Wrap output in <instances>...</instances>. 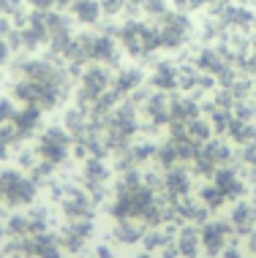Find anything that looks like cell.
<instances>
[{"label":"cell","mask_w":256,"mask_h":258,"mask_svg":"<svg viewBox=\"0 0 256 258\" xmlns=\"http://www.w3.org/2000/svg\"><path fill=\"white\" fill-rule=\"evenodd\" d=\"M112 87V79H109V74H107V68H101V66H93V68H87L85 74H82V101H98L107 90Z\"/></svg>","instance_id":"5"},{"label":"cell","mask_w":256,"mask_h":258,"mask_svg":"<svg viewBox=\"0 0 256 258\" xmlns=\"http://www.w3.org/2000/svg\"><path fill=\"white\" fill-rule=\"evenodd\" d=\"M234 220H240L245 226L248 220H251V212H248V207H240V212H234Z\"/></svg>","instance_id":"20"},{"label":"cell","mask_w":256,"mask_h":258,"mask_svg":"<svg viewBox=\"0 0 256 258\" xmlns=\"http://www.w3.org/2000/svg\"><path fill=\"white\" fill-rule=\"evenodd\" d=\"M90 60L115 62L117 60V44L109 36H93V52H90Z\"/></svg>","instance_id":"9"},{"label":"cell","mask_w":256,"mask_h":258,"mask_svg":"<svg viewBox=\"0 0 256 258\" xmlns=\"http://www.w3.org/2000/svg\"><path fill=\"white\" fill-rule=\"evenodd\" d=\"M68 144H71V139H68V134L63 128H49L44 136H41L38 152H41V158H44L46 163H60V160L66 158V152H68Z\"/></svg>","instance_id":"4"},{"label":"cell","mask_w":256,"mask_h":258,"mask_svg":"<svg viewBox=\"0 0 256 258\" xmlns=\"http://www.w3.org/2000/svg\"><path fill=\"white\" fill-rule=\"evenodd\" d=\"M218 22L226 27H237V30H248L256 25V17L251 9H243V6H224L218 14Z\"/></svg>","instance_id":"6"},{"label":"cell","mask_w":256,"mask_h":258,"mask_svg":"<svg viewBox=\"0 0 256 258\" xmlns=\"http://www.w3.org/2000/svg\"><path fill=\"white\" fill-rule=\"evenodd\" d=\"M169 106H172V101H167L164 95H153L147 101V114L156 122H164V120H169Z\"/></svg>","instance_id":"12"},{"label":"cell","mask_w":256,"mask_h":258,"mask_svg":"<svg viewBox=\"0 0 256 258\" xmlns=\"http://www.w3.org/2000/svg\"><path fill=\"white\" fill-rule=\"evenodd\" d=\"M9 54H11V44L6 41V36H0V66L9 62Z\"/></svg>","instance_id":"19"},{"label":"cell","mask_w":256,"mask_h":258,"mask_svg":"<svg viewBox=\"0 0 256 258\" xmlns=\"http://www.w3.org/2000/svg\"><path fill=\"white\" fill-rule=\"evenodd\" d=\"M196 245H199V236L196 234H191V231H185L183 236H180V250H183V255H193L196 253Z\"/></svg>","instance_id":"14"},{"label":"cell","mask_w":256,"mask_h":258,"mask_svg":"<svg viewBox=\"0 0 256 258\" xmlns=\"http://www.w3.org/2000/svg\"><path fill=\"white\" fill-rule=\"evenodd\" d=\"M216 187L224 193L226 199H232V196H237V193H240V179L234 177L232 171H218L216 174Z\"/></svg>","instance_id":"11"},{"label":"cell","mask_w":256,"mask_h":258,"mask_svg":"<svg viewBox=\"0 0 256 258\" xmlns=\"http://www.w3.org/2000/svg\"><path fill=\"white\" fill-rule=\"evenodd\" d=\"M175 185V190H185V185H188V177H185V174H180V171H175L169 177V187Z\"/></svg>","instance_id":"18"},{"label":"cell","mask_w":256,"mask_h":258,"mask_svg":"<svg viewBox=\"0 0 256 258\" xmlns=\"http://www.w3.org/2000/svg\"><path fill=\"white\" fill-rule=\"evenodd\" d=\"M191 33H193V25L185 11H177V14L167 11L158 22V36H161L164 49H180L191 38Z\"/></svg>","instance_id":"2"},{"label":"cell","mask_w":256,"mask_h":258,"mask_svg":"<svg viewBox=\"0 0 256 258\" xmlns=\"http://www.w3.org/2000/svg\"><path fill=\"white\" fill-rule=\"evenodd\" d=\"M150 82H153V87L161 90V93H167V90H175V87H180V68L172 66L169 60L158 62L156 71H153V76H150Z\"/></svg>","instance_id":"7"},{"label":"cell","mask_w":256,"mask_h":258,"mask_svg":"<svg viewBox=\"0 0 256 258\" xmlns=\"http://www.w3.org/2000/svg\"><path fill=\"white\" fill-rule=\"evenodd\" d=\"M224 199H226V196H224V193L218 190L216 185H213V187H207V190H204V201H207V204H210V207H218V204H221V201H224Z\"/></svg>","instance_id":"15"},{"label":"cell","mask_w":256,"mask_h":258,"mask_svg":"<svg viewBox=\"0 0 256 258\" xmlns=\"http://www.w3.org/2000/svg\"><path fill=\"white\" fill-rule=\"evenodd\" d=\"M224 236H226V228L224 226H207L202 231V242L207 245V250H221V245H224Z\"/></svg>","instance_id":"13"},{"label":"cell","mask_w":256,"mask_h":258,"mask_svg":"<svg viewBox=\"0 0 256 258\" xmlns=\"http://www.w3.org/2000/svg\"><path fill=\"white\" fill-rule=\"evenodd\" d=\"M71 14H74V19L82 25H95L101 19V3L98 0H74L71 3Z\"/></svg>","instance_id":"8"},{"label":"cell","mask_w":256,"mask_h":258,"mask_svg":"<svg viewBox=\"0 0 256 258\" xmlns=\"http://www.w3.org/2000/svg\"><path fill=\"white\" fill-rule=\"evenodd\" d=\"M14 114H17L14 103H11V101H0V122H11Z\"/></svg>","instance_id":"16"},{"label":"cell","mask_w":256,"mask_h":258,"mask_svg":"<svg viewBox=\"0 0 256 258\" xmlns=\"http://www.w3.org/2000/svg\"><path fill=\"white\" fill-rule=\"evenodd\" d=\"M120 46L134 57H144V54L156 52L161 46V36H158V27L144 25V22H128L120 27Z\"/></svg>","instance_id":"1"},{"label":"cell","mask_w":256,"mask_h":258,"mask_svg":"<svg viewBox=\"0 0 256 258\" xmlns=\"http://www.w3.org/2000/svg\"><path fill=\"white\" fill-rule=\"evenodd\" d=\"M33 6V11H52L60 6V0H27Z\"/></svg>","instance_id":"17"},{"label":"cell","mask_w":256,"mask_h":258,"mask_svg":"<svg viewBox=\"0 0 256 258\" xmlns=\"http://www.w3.org/2000/svg\"><path fill=\"white\" fill-rule=\"evenodd\" d=\"M0 196L9 199L11 204H27L36 196V187H33L30 179L19 177L17 171H6L0 174Z\"/></svg>","instance_id":"3"},{"label":"cell","mask_w":256,"mask_h":258,"mask_svg":"<svg viewBox=\"0 0 256 258\" xmlns=\"http://www.w3.org/2000/svg\"><path fill=\"white\" fill-rule=\"evenodd\" d=\"M139 82H142V74L136 71V68H123V71L117 74L112 90H115L117 95H126V93H131V90L139 87Z\"/></svg>","instance_id":"10"}]
</instances>
